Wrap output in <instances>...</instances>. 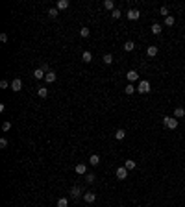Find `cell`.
Segmentation results:
<instances>
[{"label": "cell", "instance_id": "e575fe53", "mask_svg": "<svg viewBox=\"0 0 185 207\" xmlns=\"http://www.w3.org/2000/svg\"><path fill=\"white\" fill-rule=\"evenodd\" d=\"M8 146V139H0V148H6Z\"/></svg>", "mask_w": 185, "mask_h": 207}, {"label": "cell", "instance_id": "e0dca14e", "mask_svg": "<svg viewBox=\"0 0 185 207\" xmlns=\"http://www.w3.org/2000/svg\"><path fill=\"white\" fill-rule=\"evenodd\" d=\"M183 115H185V109L183 107H176V109H174V118H182Z\"/></svg>", "mask_w": 185, "mask_h": 207}, {"label": "cell", "instance_id": "d4e9b609", "mask_svg": "<svg viewBox=\"0 0 185 207\" xmlns=\"http://www.w3.org/2000/svg\"><path fill=\"white\" fill-rule=\"evenodd\" d=\"M102 59H104V63H106V65H111V63H113V55H111V54H106Z\"/></svg>", "mask_w": 185, "mask_h": 207}, {"label": "cell", "instance_id": "d6a6232c", "mask_svg": "<svg viewBox=\"0 0 185 207\" xmlns=\"http://www.w3.org/2000/svg\"><path fill=\"white\" fill-rule=\"evenodd\" d=\"M39 69H41V70H44V72H46V74L50 72V65H48V63H43V65H41V67H39Z\"/></svg>", "mask_w": 185, "mask_h": 207}, {"label": "cell", "instance_id": "ffe728a7", "mask_svg": "<svg viewBox=\"0 0 185 207\" xmlns=\"http://www.w3.org/2000/svg\"><path fill=\"white\" fill-rule=\"evenodd\" d=\"M89 163H91L93 166H96V165L100 163V155H96V154H93V155H91V159H89Z\"/></svg>", "mask_w": 185, "mask_h": 207}, {"label": "cell", "instance_id": "f1b7e54d", "mask_svg": "<svg viewBox=\"0 0 185 207\" xmlns=\"http://www.w3.org/2000/svg\"><path fill=\"white\" fill-rule=\"evenodd\" d=\"M165 24H167V26H174V17L172 15H168V17L165 19Z\"/></svg>", "mask_w": 185, "mask_h": 207}, {"label": "cell", "instance_id": "8fae6325", "mask_svg": "<svg viewBox=\"0 0 185 207\" xmlns=\"http://www.w3.org/2000/svg\"><path fill=\"white\" fill-rule=\"evenodd\" d=\"M44 82H46V83H54V82H56V72H54V70H50L46 76H44Z\"/></svg>", "mask_w": 185, "mask_h": 207}, {"label": "cell", "instance_id": "44dd1931", "mask_svg": "<svg viewBox=\"0 0 185 207\" xmlns=\"http://www.w3.org/2000/svg\"><path fill=\"white\" fill-rule=\"evenodd\" d=\"M104 8L111 9V11H113V9H117V8H115V4H113V0H104Z\"/></svg>", "mask_w": 185, "mask_h": 207}, {"label": "cell", "instance_id": "603a6c76", "mask_svg": "<svg viewBox=\"0 0 185 207\" xmlns=\"http://www.w3.org/2000/svg\"><path fill=\"white\" fill-rule=\"evenodd\" d=\"M135 91H137V89L133 87L132 83H128V85H126V89H124V93H126V94H133V93H135Z\"/></svg>", "mask_w": 185, "mask_h": 207}, {"label": "cell", "instance_id": "ba28073f", "mask_svg": "<svg viewBox=\"0 0 185 207\" xmlns=\"http://www.w3.org/2000/svg\"><path fill=\"white\" fill-rule=\"evenodd\" d=\"M83 200H85V204H93V201L96 200V194L94 192H83Z\"/></svg>", "mask_w": 185, "mask_h": 207}, {"label": "cell", "instance_id": "4dcf8cb0", "mask_svg": "<svg viewBox=\"0 0 185 207\" xmlns=\"http://www.w3.org/2000/svg\"><path fill=\"white\" fill-rule=\"evenodd\" d=\"M94 178H96L94 174H85V181H87V183H93V181H94Z\"/></svg>", "mask_w": 185, "mask_h": 207}, {"label": "cell", "instance_id": "2e32d148", "mask_svg": "<svg viewBox=\"0 0 185 207\" xmlns=\"http://www.w3.org/2000/svg\"><path fill=\"white\" fill-rule=\"evenodd\" d=\"M157 52H159V48H157V46H148V50H146V54L150 55V57H156Z\"/></svg>", "mask_w": 185, "mask_h": 207}, {"label": "cell", "instance_id": "cb8c5ba5", "mask_svg": "<svg viewBox=\"0 0 185 207\" xmlns=\"http://www.w3.org/2000/svg\"><path fill=\"white\" fill-rule=\"evenodd\" d=\"M58 207H69V200L67 198H59L58 200Z\"/></svg>", "mask_w": 185, "mask_h": 207}, {"label": "cell", "instance_id": "6da1fadb", "mask_svg": "<svg viewBox=\"0 0 185 207\" xmlns=\"http://www.w3.org/2000/svg\"><path fill=\"white\" fill-rule=\"evenodd\" d=\"M163 126L165 128H168V129H176L178 128V118H174V117H163Z\"/></svg>", "mask_w": 185, "mask_h": 207}, {"label": "cell", "instance_id": "4316f807", "mask_svg": "<svg viewBox=\"0 0 185 207\" xmlns=\"http://www.w3.org/2000/svg\"><path fill=\"white\" fill-rule=\"evenodd\" d=\"M159 15H163V17H165V19H167V17H168V8H167V6H163V8H159Z\"/></svg>", "mask_w": 185, "mask_h": 207}, {"label": "cell", "instance_id": "ac0fdd59", "mask_svg": "<svg viewBox=\"0 0 185 207\" xmlns=\"http://www.w3.org/2000/svg\"><path fill=\"white\" fill-rule=\"evenodd\" d=\"M124 137H126V131H124V129H117V131H115V139H117V141H122Z\"/></svg>", "mask_w": 185, "mask_h": 207}, {"label": "cell", "instance_id": "83f0119b", "mask_svg": "<svg viewBox=\"0 0 185 207\" xmlns=\"http://www.w3.org/2000/svg\"><path fill=\"white\" fill-rule=\"evenodd\" d=\"M48 15H50L52 19H56V17H58V8H50V9H48Z\"/></svg>", "mask_w": 185, "mask_h": 207}, {"label": "cell", "instance_id": "1f68e13d", "mask_svg": "<svg viewBox=\"0 0 185 207\" xmlns=\"http://www.w3.org/2000/svg\"><path fill=\"white\" fill-rule=\"evenodd\" d=\"M2 129L4 131H9V129H11V122H8V120H6V122L2 124Z\"/></svg>", "mask_w": 185, "mask_h": 207}, {"label": "cell", "instance_id": "8992f818", "mask_svg": "<svg viewBox=\"0 0 185 207\" xmlns=\"http://www.w3.org/2000/svg\"><path fill=\"white\" fill-rule=\"evenodd\" d=\"M126 78H128V82H130V83H132V82H135V80H139L137 70H128V72H126Z\"/></svg>", "mask_w": 185, "mask_h": 207}, {"label": "cell", "instance_id": "5b68a950", "mask_svg": "<svg viewBox=\"0 0 185 207\" xmlns=\"http://www.w3.org/2000/svg\"><path fill=\"white\" fill-rule=\"evenodd\" d=\"M22 89V80H19V78H15L13 82H11V91H15V93H19V91Z\"/></svg>", "mask_w": 185, "mask_h": 207}, {"label": "cell", "instance_id": "3957f363", "mask_svg": "<svg viewBox=\"0 0 185 207\" xmlns=\"http://www.w3.org/2000/svg\"><path fill=\"white\" fill-rule=\"evenodd\" d=\"M115 176H117V179H126L128 178V170L126 168H124V166H121V168H117V170H115Z\"/></svg>", "mask_w": 185, "mask_h": 207}, {"label": "cell", "instance_id": "30bf717a", "mask_svg": "<svg viewBox=\"0 0 185 207\" xmlns=\"http://www.w3.org/2000/svg\"><path fill=\"white\" fill-rule=\"evenodd\" d=\"M46 94H48V89L43 87V85H37V96L39 98H46Z\"/></svg>", "mask_w": 185, "mask_h": 207}, {"label": "cell", "instance_id": "52a82bcc", "mask_svg": "<svg viewBox=\"0 0 185 207\" xmlns=\"http://www.w3.org/2000/svg\"><path fill=\"white\" fill-rule=\"evenodd\" d=\"M74 170H76V174H82L83 176V174H87V165L85 163H78Z\"/></svg>", "mask_w": 185, "mask_h": 207}, {"label": "cell", "instance_id": "7a4b0ae2", "mask_svg": "<svg viewBox=\"0 0 185 207\" xmlns=\"http://www.w3.org/2000/svg\"><path fill=\"white\" fill-rule=\"evenodd\" d=\"M150 82L148 80H141L139 82V87H137V93H141V94H146V93H150Z\"/></svg>", "mask_w": 185, "mask_h": 207}, {"label": "cell", "instance_id": "9c48e42d", "mask_svg": "<svg viewBox=\"0 0 185 207\" xmlns=\"http://www.w3.org/2000/svg\"><path fill=\"white\" fill-rule=\"evenodd\" d=\"M135 166H137V163H135L133 159H126V161H124V168H126L128 172H130V170H133Z\"/></svg>", "mask_w": 185, "mask_h": 207}, {"label": "cell", "instance_id": "484cf974", "mask_svg": "<svg viewBox=\"0 0 185 207\" xmlns=\"http://www.w3.org/2000/svg\"><path fill=\"white\" fill-rule=\"evenodd\" d=\"M111 17L115 19V21H117V19H121V17H122V13H121V9H113V11H111Z\"/></svg>", "mask_w": 185, "mask_h": 207}, {"label": "cell", "instance_id": "4fadbf2b", "mask_svg": "<svg viewBox=\"0 0 185 207\" xmlns=\"http://www.w3.org/2000/svg\"><path fill=\"white\" fill-rule=\"evenodd\" d=\"M82 59H83L85 63H91V61H93V54L89 52V50H85V52L82 54Z\"/></svg>", "mask_w": 185, "mask_h": 207}, {"label": "cell", "instance_id": "7402d4cb", "mask_svg": "<svg viewBox=\"0 0 185 207\" xmlns=\"http://www.w3.org/2000/svg\"><path fill=\"white\" fill-rule=\"evenodd\" d=\"M135 48V43H132V41H128V43H124V50L126 52H132V50Z\"/></svg>", "mask_w": 185, "mask_h": 207}, {"label": "cell", "instance_id": "5bb4252c", "mask_svg": "<svg viewBox=\"0 0 185 207\" xmlns=\"http://www.w3.org/2000/svg\"><path fill=\"white\" fill-rule=\"evenodd\" d=\"M71 196H72V198H80V196H82V189H80V187H72V189H71Z\"/></svg>", "mask_w": 185, "mask_h": 207}, {"label": "cell", "instance_id": "f546056e", "mask_svg": "<svg viewBox=\"0 0 185 207\" xmlns=\"http://www.w3.org/2000/svg\"><path fill=\"white\" fill-rule=\"evenodd\" d=\"M89 33H91L89 28H82V30H80V35H82V37H89Z\"/></svg>", "mask_w": 185, "mask_h": 207}, {"label": "cell", "instance_id": "7c38bea8", "mask_svg": "<svg viewBox=\"0 0 185 207\" xmlns=\"http://www.w3.org/2000/svg\"><path fill=\"white\" fill-rule=\"evenodd\" d=\"M69 6H71V2H69V0H58V4H56L58 9H67Z\"/></svg>", "mask_w": 185, "mask_h": 207}, {"label": "cell", "instance_id": "836d02e7", "mask_svg": "<svg viewBox=\"0 0 185 207\" xmlns=\"http://www.w3.org/2000/svg\"><path fill=\"white\" fill-rule=\"evenodd\" d=\"M8 87H9L8 80H2V82H0V89H8Z\"/></svg>", "mask_w": 185, "mask_h": 207}, {"label": "cell", "instance_id": "277c9868", "mask_svg": "<svg viewBox=\"0 0 185 207\" xmlns=\"http://www.w3.org/2000/svg\"><path fill=\"white\" fill-rule=\"evenodd\" d=\"M126 17H128V21H137L141 17V13H139V9H128Z\"/></svg>", "mask_w": 185, "mask_h": 207}, {"label": "cell", "instance_id": "d6986e66", "mask_svg": "<svg viewBox=\"0 0 185 207\" xmlns=\"http://www.w3.org/2000/svg\"><path fill=\"white\" fill-rule=\"evenodd\" d=\"M150 30H152V33L154 35H159V33H161V24H152V28H150Z\"/></svg>", "mask_w": 185, "mask_h": 207}, {"label": "cell", "instance_id": "9a60e30c", "mask_svg": "<svg viewBox=\"0 0 185 207\" xmlns=\"http://www.w3.org/2000/svg\"><path fill=\"white\" fill-rule=\"evenodd\" d=\"M44 76H46V72L41 70V69H37L35 72H33V78H35V80H44Z\"/></svg>", "mask_w": 185, "mask_h": 207}, {"label": "cell", "instance_id": "d590c367", "mask_svg": "<svg viewBox=\"0 0 185 207\" xmlns=\"http://www.w3.org/2000/svg\"><path fill=\"white\" fill-rule=\"evenodd\" d=\"M0 41H2V43H8V35L2 33V35H0Z\"/></svg>", "mask_w": 185, "mask_h": 207}]
</instances>
